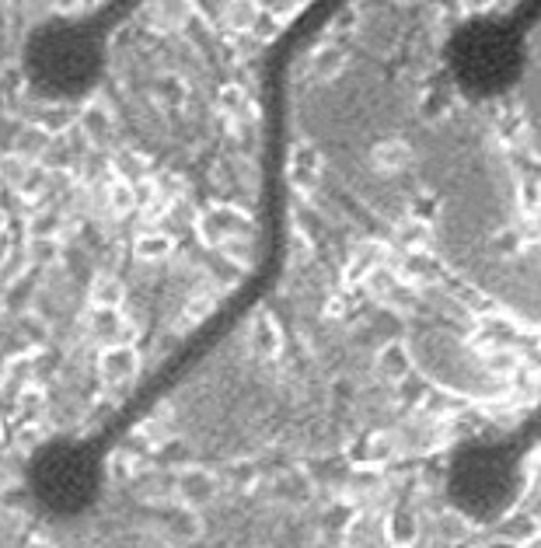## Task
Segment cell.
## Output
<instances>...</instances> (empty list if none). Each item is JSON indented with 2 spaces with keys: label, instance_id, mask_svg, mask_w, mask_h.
I'll use <instances>...</instances> for the list:
<instances>
[{
  "label": "cell",
  "instance_id": "1",
  "mask_svg": "<svg viewBox=\"0 0 541 548\" xmlns=\"http://www.w3.org/2000/svg\"><path fill=\"white\" fill-rule=\"evenodd\" d=\"M346 7L350 4H343V0L307 4L300 14H294L280 28L270 50L262 52V63H259V108H262V123H259V248H255V262H252L248 276L87 437L50 444L32 458V486L42 497H63L67 503H74L78 497L91 493L98 486L95 475L105 465L108 454L186 377H192V370L276 290L287 269V252H290V74H294L300 52L318 35H325V28L335 18H343Z\"/></svg>",
  "mask_w": 541,
  "mask_h": 548
}]
</instances>
